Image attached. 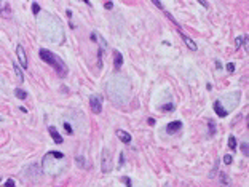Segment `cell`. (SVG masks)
<instances>
[{
	"instance_id": "obj_1",
	"label": "cell",
	"mask_w": 249,
	"mask_h": 187,
	"mask_svg": "<svg viewBox=\"0 0 249 187\" xmlns=\"http://www.w3.org/2000/svg\"><path fill=\"white\" fill-rule=\"evenodd\" d=\"M38 56L42 61H45L46 64H49L56 72H58L59 77H66L67 75V67L66 64H64V61L58 56V54H54L53 51H49V50H45V48H42V50L38 51Z\"/></svg>"
},
{
	"instance_id": "obj_2",
	"label": "cell",
	"mask_w": 249,
	"mask_h": 187,
	"mask_svg": "<svg viewBox=\"0 0 249 187\" xmlns=\"http://www.w3.org/2000/svg\"><path fill=\"white\" fill-rule=\"evenodd\" d=\"M101 166H102V173H110L113 168V163H112V154L109 149H104L102 152V160H101Z\"/></svg>"
},
{
	"instance_id": "obj_3",
	"label": "cell",
	"mask_w": 249,
	"mask_h": 187,
	"mask_svg": "<svg viewBox=\"0 0 249 187\" xmlns=\"http://www.w3.org/2000/svg\"><path fill=\"white\" fill-rule=\"evenodd\" d=\"M90 106L93 114H101L102 112V98L99 94H93L90 98Z\"/></svg>"
},
{
	"instance_id": "obj_4",
	"label": "cell",
	"mask_w": 249,
	"mask_h": 187,
	"mask_svg": "<svg viewBox=\"0 0 249 187\" xmlns=\"http://www.w3.org/2000/svg\"><path fill=\"white\" fill-rule=\"evenodd\" d=\"M16 53H18V64H21V67L23 69H27V56H26V51H24V48H23V45H18L16 46Z\"/></svg>"
},
{
	"instance_id": "obj_5",
	"label": "cell",
	"mask_w": 249,
	"mask_h": 187,
	"mask_svg": "<svg viewBox=\"0 0 249 187\" xmlns=\"http://www.w3.org/2000/svg\"><path fill=\"white\" fill-rule=\"evenodd\" d=\"M115 134L118 136V139L122 141V142H125V144H130V142L133 141V139H131V134L128 133V131H125V130H117Z\"/></svg>"
},
{
	"instance_id": "obj_6",
	"label": "cell",
	"mask_w": 249,
	"mask_h": 187,
	"mask_svg": "<svg viewBox=\"0 0 249 187\" xmlns=\"http://www.w3.org/2000/svg\"><path fill=\"white\" fill-rule=\"evenodd\" d=\"M181 128H182V122H179V120L171 122V123H168V127H166V133H169V134L177 133Z\"/></svg>"
},
{
	"instance_id": "obj_7",
	"label": "cell",
	"mask_w": 249,
	"mask_h": 187,
	"mask_svg": "<svg viewBox=\"0 0 249 187\" xmlns=\"http://www.w3.org/2000/svg\"><path fill=\"white\" fill-rule=\"evenodd\" d=\"M181 35H182V40L185 42V45H187V48H189L190 51H196V50H198L196 43H195V42L192 40V38H190L189 35H185V34H182V32H181Z\"/></svg>"
},
{
	"instance_id": "obj_8",
	"label": "cell",
	"mask_w": 249,
	"mask_h": 187,
	"mask_svg": "<svg viewBox=\"0 0 249 187\" xmlns=\"http://www.w3.org/2000/svg\"><path fill=\"white\" fill-rule=\"evenodd\" d=\"M214 112H216L219 117H227V115H229V112H227V110L224 109V106H222V102H220V101H216V102H214Z\"/></svg>"
},
{
	"instance_id": "obj_9",
	"label": "cell",
	"mask_w": 249,
	"mask_h": 187,
	"mask_svg": "<svg viewBox=\"0 0 249 187\" xmlns=\"http://www.w3.org/2000/svg\"><path fill=\"white\" fill-rule=\"evenodd\" d=\"M48 131H49V134H51V138L54 139L56 144H62V136L58 133V130H56L54 127H48Z\"/></svg>"
},
{
	"instance_id": "obj_10",
	"label": "cell",
	"mask_w": 249,
	"mask_h": 187,
	"mask_svg": "<svg viewBox=\"0 0 249 187\" xmlns=\"http://www.w3.org/2000/svg\"><path fill=\"white\" fill-rule=\"evenodd\" d=\"M113 66H115V69H120L123 66V54L120 51L113 53Z\"/></svg>"
},
{
	"instance_id": "obj_11",
	"label": "cell",
	"mask_w": 249,
	"mask_h": 187,
	"mask_svg": "<svg viewBox=\"0 0 249 187\" xmlns=\"http://www.w3.org/2000/svg\"><path fill=\"white\" fill-rule=\"evenodd\" d=\"M219 179H220V185H222V187H232L229 174H225V173H219Z\"/></svg>"
},
{
	"instance_id": "obj_12",
	"label": "cell",
	"mask_w": 249,
	"mask_h": 187,
	"mask_svg": "<svg viewBox=\"0 0 249 187\" xmlns=\"http://www.w3.org/2000/svg\"><path fill=\"white\" fill-rule=\"evenodd\" d=\"M13 69H15V72H16V77L19 82H24V75H23V71L19 69V66L16 64V62H13Z\"/></svg>"
},
{
	"instance_id": "obj_13",
	"label": "cell",
	"mask_w": 249,
	"mask_h": 187,
	"mask_svg": "<svg viewBox=\"0 0 249 187\" xmlns=\"http://www.w3.org/2000/svg\"><path fill=\"white\" fill-rule=\"evenodd\" d=\"M15 94H16V98H19V99H26L27 98V91H24V90H21V88L15 90Z\"/></svg>"
},
{
	"instance_id": "obj_14",
	"label": "cell",
	"mask_w": 249,
	"mask_h": 187,
	"mask_svg": "<svg viewBox=\"0 0 249 187\" xmlns=\"http://www.w3.org/2000/svg\"><path fill=\"white\" fill-rule=\"evenodd\" d=\"M75 162L78 166H82V168H86V162H85V157L83 155H77L75 157Z\"/></svg>"
},
{
	"instance_id": "obj_15",
	"label": "cell",
	"mask_w": 249,
	"mask_h": 187,
	"mask_svg": "<svg viewBox=\"0 0 249 187\" xmlns=\"http://www.w3.org/2000/svg\"><path fill=\"white\" fill-rule=\"evenodd\" d=\"M236 144H238V142H236V138H235L233 134H232V136H229V147H230L232 150L236 149Z\"/></svg>"
},
{
	"instance_id": "obj_16",
	"label": "cell",
	"mask_w": 249,
	"mask_h": 187,
	"mask_svg": "<svg viewBox=\"0 0 249 187\" xmlns=\"http://www.w3.org/2000/svg\"><path fill=\"white\" fill-rule=\"evenodd\" d=\"M208 125H209V133H211V136H214L216 134V123H214V120H208Z\"/></svg>"
},
{
	"instance_id": "obj_17",
	"label": "cell",
	"mask_w": 249,
	"mask_h": 187,
	"mask_svg": "<svg viewBox=\"0 0 249 187\" xmlns=\"http://www.w3.org/2000/svg\"><path fill=\"white\" fill-rule=\"evenodd\" d=\"M241 152L247 157V154H249V145H247V142H243L241 144Z\"/></svg>"
},
{
	"instance_id": "obj_18",
	"label": "cell",
	"mask_w": 249,
	"mask_h": 187,
	"mask_svg": "<svg viewBox=\"0 0 249 187\" xmlns=\"http://www.w3.org/2000/svg\"><path fill=\"white\" fill-rule=\"evenodd\" d=\"M32 11H34V15L37 16L38 13H40V5L38 3H32Z\"/></svg>"
},
{
	"instance_id": "obj_19",
	"label": "cell",
	"mask_w": 249,
	"mask_h": 187,
	"mask_svg": "<svg viewBox=\"0 0 249 187\" xmlns=\"http://www.w3.org/2000/svg\"><path fill=\"white\" fill-rule=\"evenodd\" d=\"M64 130H66V133L67 134H72L74 133V130H72V127H70V125L66 122V123H64Z\"/></svg>"
},
{
	"instance_id": "obj_20",
	"label": "cell",
	"mask_w": 249,
	"mask_h": 187,
	"mask_svg": "<svg viewBox=\"0 0 249 187\" xmlns=\"http://www.w3.org/2000/svg\"><path fill=\"white\" fill-rule=\"evenodd\" d=\"M232 162H233V157H232L230 154H227V155L224 157V163H225V165H230Z\"/></svg>"
},
{
	"instance_id": "obj_21",
	"label": "cell",
	"mask_w": 249,
	"mask_h": 187,
	"mask_svg": "<svg viewBox=\"0 0 249 187\" xmlns=\"http://www.w3.org/2000/svg\"><path fill=\"white\" fill-rule=\"evenodd\" d=\"M227 71H229L230 74L235 72V64H233V62H227Z\"/></svg>"
},
{
	"instance_id": "obj_22",
	"label": "cell",
	"mask_w": 249,
	"mask_h": 187,
	"mask_svg": "<svg viewBox=\"0 0 249 187\" xmlns=\"http://www.w3.org/2000/svg\"><path fill=\"white\" fill-rule=\"evenodd\" d=\"M5 187H15V181H13V179H8V181L5 182Z\"/></svg>"
},
{
	"instance_id": "obj_23",
	"label": "cell",
	"mask_w": 249,
	"mask_h": 187,
	"mask_svg": "<svg viewBox=\"0 0 249 187\" xmlns=\"http://www.w3.org/2000/svg\"><path fill=\"white\" fill-rule=\"evenodd\" d=\"M152 3H153L155 6H158V8H161V10H163V3H161V2H158V0H153Z\"/></svg>"
},
{
	"instance_id": "obj_24",
	"label": "cell",
	"mask_w": 249,
	"mask_h": 187,
	"mask_svg": "<svg viewBox=\"0 0 249 187\" xmlns=\"http://www.w3.org/2000/svg\"><path fill=\"white\" fill-rule=\"evenodd\" d=\"M241 43H243V37H236V48H240Z\"/></svg>"
},
{
	"instance_id": "obj_25",
	"label": "cell",
	"mask_w": 249,
	"mask_h": 187,
	"mask_svg": "<svg viewBox=\"0 0 249 187\" xmlns=\"http://www.w3.org/2000/svg\"><path fill=\"white\" fill-rule=\"evenodd\" d=\"M161 109L163 110H173V104H166V106H163Z\"/></svg>"
},
{
	"instance_id": "obj_26",
	"label": "cell",
	"mask_w": 249,
	"mask_h": 187,
	"mask_svg": "<svg viewBox=\"0 0 249 187\" xmlns=\"http://www.w3.org/2000/svg\"><path fill=\"white\" fill-rule=\"evenodd\" d=\"M122 179L126 182V185H128V187H131V181H130V178H126V176H125V178H122Z\"/></svg>"
},
{
	"instance_id": "obj_27",
	"label": "cell",
	"mask_w": 249,
	"mask_h": 187,
	"mask_svg": "<svg viewBox=\"0 0 249 187\" xmlns=\"http://www.w3.org/2000/svg\"><path fill=\"white\" fill-rule=\"evenodd\" d=\"M104 6H105V8H107V10H112V8H113V3H112V2H107V3H105Z\"/></svg>"
},
{
	"instance_id": "obj_28",
	"label": "cell",
	"mask_w": 249,
	"mask_h": 187,
	"mask_svg": "<svg viewBox=\"0 0 249 187\" xmlns=\"http://www.w3.org/2000/svg\"><path fill=\"white\" fill-rule=\"evenodd\" d=\"M91 40H93V42H97V40H99V38H97V34H94V32L91 34Z\"/></svg>"
},
{
	"instance_id": "obj_29",
	"label": "cell",
	"mask_w": 249,
	"mask_h": 187,
	"mask_svg": "<svg viewBox=\"0 0 249 187\" xmlns=\"http://www.w3.org/2000/svg\"><path fill=\"white\" fill-rule=\"evenodd\" d=\"M123 163H125V155L120 154V165H123Z\"/></svg>"
},
{
	"instance_id": "obj_30",
	"label": "cell",
	"mask_w": 249,
	"mask_h": 187,
	"mask_svg": "<svg viewBox=\"0 0 249 187\" xmlns=\"http://www.w3.org/2000/svg\"><path fill=\"white\" fill-rule=\"evenodd\" d=\"M200 3H201V5H203V6H204V8H208V6H209V5H208V3H206V2H203V0H200Z\"/></svg>"
},
{
	"instance_id": "obj_31",
	"label": "cell",
	"mask_w": 249,
	"mask_h": 187,
	"mask_svg": "<svg viewBox=\"0 0 249 187\" xmlns=\"http://www.w3.org/2000/svg\"><path fill=\"white\" fill-rule=\"evenodd\" d=\"M148 125H155V120L153 119H148Z\"/></svg>"
},
{
	"instance_id": "obj_32",
	"label": "cell",
	"mask_w": 249,
	"mask_h": 187,
	"mask_svg": "<svg viewBox=\"0 0 249 187\" xmlns=\"http://www.w3.org/2000/svg\"><path fill=\"white\" fill-rule=\"evenodd\" d=\"M0 181H2V178H0Z\"/></svg>"
}]
</instances>
